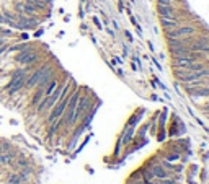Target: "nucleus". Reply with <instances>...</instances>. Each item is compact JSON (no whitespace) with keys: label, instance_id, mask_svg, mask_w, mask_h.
<instances>
[{"label":"nucleus","instance_id":"f257e3e1","mask_svg":"<svg viewBox=\"0 0 209 184\" xmlns=\"http://www.w3.org/2000/svg\"><path fill=\"white\" fill-rule=\"evenodd\" d=\"M25 80H26V70H16L13 73V78L8 85V93L13 95L16 91H20L23 87H25Z\"/></svg>","mask_w":209,"mask_h":184},{"label":"nucleus","instance_id":"f03ea898","mask_svg":"<svg viewBox=\"0 0 209 184\" xmlns=\"http://www.w3.org/2000/svg\"><path fill=\"white\" fill-rule=\"evenodd\" d=\"M18 64H23V65H30V64H33V62H36L38 60V54L34 52V51L28 46L26 49H23V51H20V54L16 55V59H15Z\"/></svg>","mask_w":209,"mask_h":184},{"label":"nucleus","instance_id":"7ed1b4c3","mask_svg":"<svg viewBox=\"0 0 209 184\" xmlns=\"http://www.w3.org/2000/svg\"><path fill=\"white\" fill-rule=\"evenodd\" d=\"M51 65H43L41 68H38L34 73H31L30 77H26V80H25V87L26 88H33V87H36V85L39 83V80H41V77L46 73V70H48Z\"/></svg>","mask_w":209,"mask_h":184},{"label":"nucleus","instance_id":"20e7f679","mask_svg":"<svg viewBox=\"0 0 209 184\" xmlns=\"http://www.w3.org/2000/svg\"><path fill=\"white\" fill-rule=\"evenodd\" d=\"M150 174H152L154 178H157V179H164V178L168 176V173L164 170V166H160L159 163H155L150 166Z\"/></svg>","mask_w":209,"mask_h":184},{"label":"nucleus","instance_id":"39448f33","mask_svg":"<svg viewBox=\"0 0 209 184\" xmlns=\"http://www.w3.org/2000/svg\"><path fill=\"white\" fill-rule=\"evenodd\" d=\"M44 98V90L43 88H39L38 91H36V95H34V98L31 100V106H38L39 104V101H41Z\"/></svg>","mask_w":209,"mask_h":184},{"label":"nucleus","instance_id":"423d86ee","mask_svg":"<svg viewBox=\"0 0 209 184\" xmlns=\"http://www.w3.org/2000/svg\"><path fill=\"white\" fill-rule=\"evenodd\" d=\"M25 3L31 5V7H34L36 10H41V8H44V2H43V0H26Z\"/></svg>","mask_w":209,"mask_h":184},{"label":"nucleus","instance_id":"0eeeda50","mask_svg":"<svg viewBox=\"0 0 209 184\" xmlns=\"http://www.w3.org/2000/svg\"><path fill=\"white\" fill-rule=\"evenodd\" d=\"M28 47V44H18V46H13L10 51H23V49H26Z\"/></svg>","mask_w":209,"mask_h":184},{"label":"nucleus","instance_id":"6e6552de","mask_svg":"<svg viewBox=\"0 0 209 184\" xmlns=\"http://www.w3.org/2000/svg\"><path fill=\"white\" fill-rule=\"evenodd\" d=\"M23 7H25V3H20V2H16V3H15V10H16V11H20V13H23Z\"/></svg>","mask_w":209,"mask_h":184},{"label":"nucleus","instance_id":"1a4fd4ad","mask_svg":"<svg viewBox=\"0 0 209 184\" xmlns=\"http://www.w3.org/2000/svg\"><path fill=\"white\" fill-rule=\"evenodd\" d=\"M0 162H3V163L10 162V157H0Z\"/></svg>","mask_w":209,"mask_h":184},{"label":"nucleus","instance_id":"9d476101","mask_svg":"<svg viewBox=\"0 0 209 184\" xmlns=\"http://www.w3.org/2000/svg\"><path fill=\"white\" fill-rule=\"evenodd\" d=\"M5 49H7V46H2V47H0V54H2V52H3Z\"/></svg>","mask_w":209,"mask_h":184},{"label":"nucleus","instance_id":"9b49d317","mask_svg":"<svg viewBox=\"0 0 209 184\" xmlns=\"http://www.w3.org/2000/svg\"><path fill=\"white\" fill-rule=\"evenodd\" d=\"M0 23H3V16L2 15H0Z\"/></svg>","mask_w":209,"mask_h":184}]
</instances>
